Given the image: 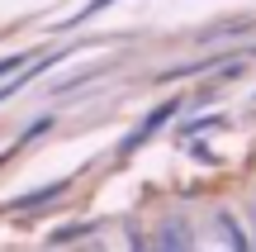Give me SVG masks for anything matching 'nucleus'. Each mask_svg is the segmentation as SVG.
<instances>
[{
    "mask_svg": "<svg viewBox=\"0 0 256 252\" xmlns=\"http://www.w3.org/2000/svg\"><path fill=\"white\" fill-rule=\"evenodd\" d=\"M223 233H228V252H252L247 233L238 228V219H228V214H223Z\"/></svg>",
    "mask_w": 256,
    "mask_h": 252,
    "instance_id": "obj_4",
    "label": "nucleus"
},
{
    "mask_svg": "<svg viewBox=\"0 0 256 252\" xmlns=\"http://www.w3.org/2000/svg\"><path fill=\"white\" fill-rule=\"evenodd\" d=\"M133 252H152V243H142V238L133 233Z\"/></svg>",
    "mask_w": 256,
    "mask_h": 252,
    "instance_id": "obj_6",
    "label": "nucleus"
},
{
    "mask_svg": "<svg viewBox=\"0 0 256 252\" xmlns=\"http://www.w3.org/2000/svg\"><path fill=\"white\" fill-rule=\"evenodd\" d=\"M171 114H176V100H166V105H156V110L147 114V124H142V129H138V133H128V138H124V152H133V148H138V143H142V138H152V133L162 129L166 119H171Z\"/></svg>",
    "mask_w": 256,
    "mask_h": 252,
    "instance_id": "obj_2",
    "label": "nucleus"
},
{
    "mask_svg": "<svg viewBox=\"0 0 256 252\" xmlns=\"http://www.w3.org/2000/svg\"><path fill=\"white\" fill-rule=\"evenodd\" d=\"M66 190V181H52V186H43V190H34V195H24L19 200V209H34V205H48V200H57Z\"/></svg>",
    "mask_w": 256,
    "mask_h": 252,
    "instance_id": "obj_3",
    "label": "nucleus"
},
{
    "mask_svg": "<svg viewBox=\"0 0 256 252\" xmlns=\"http://www.w3.org/2000/svg\"><path fill=\"white\" fill-rule=\"evenodd\" d=\"M19 67H24V53H10V57H0V76L19 72Z\"/></svg>",
    "mask_w": 256,
    "mask_h": 252,
    "instance_id": "obj_5",
    "label": "nucleus"
},
{
    "mask_svg": "<svg viewBox=\"0 0 256 252\" xmlns=\"http://www.w3.org/2000/svg\"><path fill=\"white\" fill-rule=\"evenodd\" d=\"M152 252H194V247H190V228H185L180 219H171V224H162V233H156Z\"/></svg>",
    "mask_w": 256,
    "mask_h": 252,
    "instance_id": "obj_1",
    "label": "nucleus"
},
{
    "mask_svg": "<svg viewBox=\"0 0 256 252\" xmlns=\"http://www.w3.org/2000/svg\"><path fill=\"white\" fill-rule=\"evenodd\" d=\"M252 252H256V205H252Z\"/></svg>",
    "mask_w": 256,
    "mask_h": 252,
    "instance_id": "obj_7",
    "label": "nucleus"
}]
</instances>
